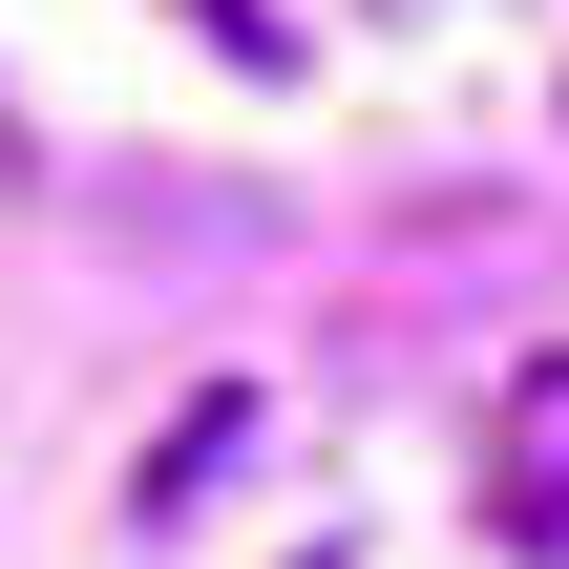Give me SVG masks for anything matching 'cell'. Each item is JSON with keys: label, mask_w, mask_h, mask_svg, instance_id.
<instances>
[{"label": "cell", "mask_w": 569, "mask_h": 569, "mask_svg": "<svg viewBox=\"0 0 569 569\" xmlns=\"http://www.w3.org/2000/svg\"><path fill=\"white\" fill-rule=\"evenodd\" d=\"M169 21H190L211 63H253V84H296V21H274V0H169Z\"/></svg>", "instance_id": "3"}, {"label": "cell", "mask_w": 569, "mask_h": 569, "mask_svg": "<svg viewBox=\"0 0 569 569\" xmlns=\"http://www.w3.org/2000/svg\"><path fill=\"white\" fill-rule=\"evenodd\" d=\"M486 528H507L528 569H569V359H528L507 422H486Z\"/></svg>", "instance_id": "1"}, {"label": "cell", "mask_w": 569, "mask_h": 569, "mask_svg": "<svg viewBox=\"0 0 569 569\" xmlns=\"http://www.w3.org/2000/svg\"><path fill=\"white\" fill-rule=\"evenodd\" d=\"M253 443H274V380H211V401H190V422H169V443L127 465V528H190V507H211V486H232Z\"/></svg>", "instance_id": "2"}]
</instances>
